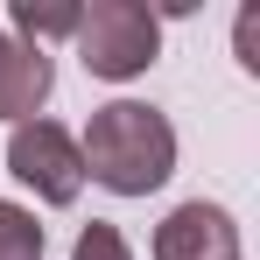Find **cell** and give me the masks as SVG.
I'll list each match as a JSON object with an SVG mask.
<instances>
[{
  "label": "cell",
  "instance_id": "cell-1",
  "mask_svg": "<svg viewBox=\"0 0 260 260\" xmlns=\"http://www.w3.org/2000/svg\"><path fill=\"white\" fill-rule=\"evenodd\" d=\"M78 155H85V176L106 183L113 197H148L176 176V127L141 99H113L85 120Z\"/></svg>",
  "mask_w": 260,
  "mask_h": 260
},
{
  "label": "cell",
  "instance_id": "cell-2",
  "mask_svg": "<svg viewBox=\"0 0 260 260\" xmlns=\"http://www.w3.org/2000/svg\"><path fill=\"white\" fill-rule=\"evenodd\" d=\"M78 56H85L91 78L120 85V78H141L155 56H162V21L141 7V0H91L78 14Z\"/></svg>",
  "mask_w": 260,
  "mask_h": 260
},
{
  "label": "cell",
  "instance_id": "cell-3",
  "mask_svg": "<svg viewBox=\"0 0 260 260\" xmlns=\"http://www.w3.org/2000/svg\"><path fill=\"white\" fill-rule=\"evenodd\" d=\"M7 169L14 183H28L43 204H78L85 190V155H78V134H63L56 120H21L7 134Z\"/></svg>",
  "mask_w": 260,
  "mask_h": 260
},
{
  "label": "cell",
  "instance_id": "cell-4",
  "mask_svg": "<svg viewBox=\"0 0 260 260\" xmlns=\"http://www.w3.org/2000/svg\"><path fill=\"white\" fill-rule=\"evenodd\" d=\"M155 260H239V225L225 204H176L155 225Z\"/></svg>",
  "mask_w": 260,
  "mask_h": 260
},
{
  "label": "cell",
  "instance_id": "cell-5",
  "mask_svg": "<svg viewBox=\"0 0 260 260\" xmlns=\"http://www.w3.org/2000/svg\"><path fill=\"white\" fill-rule=\"evenodd\" d=\"M49 91H56V63H49V49L21 43V36H7L0 43V120H43Z\"/></svg>",
  "mask_w": 260,
  "mask_h": 260
},
{
  "label": "cell",
  "instance_id": "cell-6",
  "mask_svg": "<svg viewBox=\"0 0 260 260\" xmlns=\"http://www.w3.org/2000/svg\"><path fill=\"white\" fill-rule=\"evenodd\" d=\"M78 0H14V28H21V43L43 49V36H78Z\"/></svg>",
  "mask_w": 260,
  "mask_h": 260
},
{
  "label": "cell",
  "instance_id": "cell-7",
  "mask_svg": "<svg viewBox=\"0 0 260 260\" xmlns=\"http://www.w3.org/2000/svg\"><path fill=\"white\" fill-rule=\"evenodd\" d=\"M0 260H43V225H36V211L7 204V197H0Z\"/></svg>",
  "mask_w": 260,
  "mask_h": 260
},
{
  "label": "cell",
  "instance_id": "cell-8",
  "mask_svg": "<svg viewBox=\"0 0 260 260\" xmlns=\"http://www.w3.org/2000/svg\"><path fill=\"white\" fill-rule=\"evenodd\" d=\"M71 260H134V246H127V232H120V225L91 218L85 232H78V246H71Z\"/></svg>",
  "mask_w": 260,
  "mask_h": 260
}]
</instances>
